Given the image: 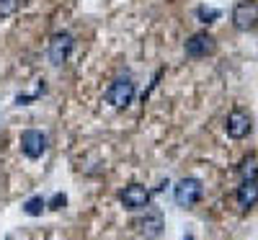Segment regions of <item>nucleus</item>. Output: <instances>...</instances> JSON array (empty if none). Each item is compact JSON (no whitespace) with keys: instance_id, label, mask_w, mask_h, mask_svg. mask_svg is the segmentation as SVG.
Returning <instances> with one entry per match:
<instances>
[{"instance_id":"1","label":"nucleus","mask_w":258,"mask_h":240,"mask_svg":"<svg viewBox=\"0 0 258 240\" xmlns=\"http://www.w3.org/2000/svg\"><path fill=\"white\" fill-rule=\"evenodd\" d=\"M135 96H137V85H135L132 78H116V80H111V85L103 93L106 103H111L114 108H126L129 103L135 101Z\"/></svg>"},{"instance_id":"2","label":"nucleus","mask_w":258,"mask_h":240,"mask_svg":"<svg viewBox=\"0 0 258 240\" xmlns=\"http://www.w3.org/2000/svg\"><path fill=\"white\" fill-rule=\"evenodd\" d=\"M202 194H204V186H202L199 178H181L173 186V199H176V204L181 209H191L202 199Z\"/></svg>"},{"instance_id":"3","label":"nucleus","mask_w":258,"mask_h":240,"mask_svg":"<svg viewBox=\"0 0 258 240\" xmlns=\"http://www.w3.org/2000/svg\"><path fill=\"white\" fill-rule=\"evenodd\" d=\"M232 26L238 31H253L258 26V3L255 0H240L230 13Z\"/></svg>"},{"instance_id":"4","label":"nucleus","mask_w":258,"mask_h":240,"mask_svg":"<svg viewBox=\"0 0 258 240\" xmlns=\"http://www.w3.org/2000/svg\"><path fill=\"white\" fill-rule=\"evenodd\" d=\"M73 47H75L73 34H68V31L54 34L52 41H49V47H47V57H49V62L54 65V68L64 65V62L70 59V54H73Z\"/></svg>"},{"instance_id":"5","label":"nucleus","mask_w":258,"mask_h":240,"mask_svg":"<svg viewBox=\"0 0 258 240\" xmlns=\"http://www.w3.org/2000/svg\"><path fill=\"white\" fill-rule=\"evenodd\" d=\"M250 129H253V119H250V114L243 111V108H235V111L227 114V119H225V132H227V137H232V140H245V137L250 135Z\"/></svg>"},{"instance_id":"6","label":"nucleus","mask_w":258,"mask_h":240,"mask_svg":"<svg viewBox=\"0 0 258 240\" xmlns=\"http://www.w3.org/2000/svg\"><path fill=\"white\" fill-rule=\"evenodd\" d=\"M21 152L31 160H39L47 152V135L39 129H26L21 132Z\"/></svg>"},{"instance_id":"7","label":"nucleus","mask_w":258,"mask_h":240,"mask_svg":"<svg viewBox=\"0 0 258 240\" xmlns=\"http://www.w3.org/2000/svg\"><path fill=\"white\" fill-rule=\"evenodd\" d=\"M121 207L126 212H140V209H147L150 207V191L142 186V184H132L121 191Z\"/></svg>"},{"instance_id":"8","label":"nucleus","mask_w":258,"mask_h":240,"mask_svg":"<svg viewBox=\"0 0 258 240\" xmlns=\"http://www.w3.org/2000/svg\"><path fill=\"white\" fill-rule=\"evenodd\" d=\"M214 36L209 31H197V34H191L186 39V54L194 57V59H199V57H207L214 52Z\"/></svg>"},{"instance_id":"9","label":"nucleus","mask_w":258,"mask_h":240,"mask_svg":"<svg viewBox=\"0 0 258 240\" xmlns=\"http://www.w3.org/2000/svg\"><path fill=\"white\" fill-rule=\"evenodd\" d=\"M135 227L142 237H158L165 227V220H163V214L158 209H145V214L135 222Z\"/></svg>"},{"instance_id":"10","label":"nucleus","mask_w":258,"mask_h":240,"mask_svg":"<svg viewBox=\"0 0 258 240\" xmlns=\"http://www.w3.org/2000/svg\"><path fill=\"white\" fill-rule=\"evenodd\" d=\"M235 199L240 209H253L258 204V181H243L235 191Z\"/></svg>"},{"instance_id":"11","label":"nucleus","mask_w":258,"mask_h":240,"mask_svg":"<svg viewBox=\"0 0 258 240\" xmlns=\"http://www.w3.org/2000/svg\"><path fill=\"white\" fill-rule=\"evenodd\" d=\"M238 173L243 181H258V158L255 155L243 158V163L238 165Z\"/></svg>"},{"instance_id":"12","label":"nucleus","mask_w":258,"mask_h":240,"mask_svg":"<svg viewBox=\"0 0 258 240\" xmlns=\"http://www.w3.org/2000/svg\"><path fill=\"white\" fill-rule=\"evenodd\" d=\"M44 207H47V202L41 199V196H31V199L24 204V212H26L29 217H39L41 212H44Z\"/></svg>"},{"instance_id":"13","label":"nucleus","mask_w":258,"mask_h":240,"mask_svg":"<svg viewBox=\"0 0 258 240\" xmlns=\"http://www.w3.org/2000/svg\"><path fill=\"white\" fill-rule=\"evenodd\" d=\"M220 16H222V11H217V8H209V6L197 8V18L202 21V24H212V21H217Z\"/></svg>"},{"instance_id":"14","label":"nucleus","mask_w":258,"mask_h":240,"mask_svg":"<svg viewBox=\"0 0 258 240\" xmlns=\"http://www.w3.org/2000/svg\"><path fill=\"white\" fill-rule=\"evenodd\" d=\"M18 11V0H0V18H8Z\"/></svg>"},{"instance_id":"15","label":"nucleus","mask_w":258,"mask_h":240,"mask_svg":"<svg viewBox=\"0 0 258 240\" xmlns=\"http://www.w3.org/2000/svg\"><path fill=\"white\" fill-rule=\"evenodd\" d=\"M64 204H68V196H64V194H54L52 202H47V207H52V209H62Z\"/></svg>"},{"instance_id":"16","label":"nucleus","mask_w":258,"mask_h":240,"mask_svg":"<svg viewBox=\"0 0 258 240\" xmlns=\"http://www.w3.org/2000/svg\"><path fill=\"white\" fill-rule=\"evenodd\" d=\"M6 240H24V237H18V235H8Z\"/></svg>"},{"instance_id":"17","label":"nucleus","mask_w":258,"mask_h":240,"mask_svg":"<svg viewBox=\"0 0 258 240\" xmlns=\"http://www.w3.org/2000/svg\"><path fill=\"white\" fill-rule=\"evenodd\" d=\"M183 240H194V235H186V237H183Z\"/></svg>"}]
</instances>
